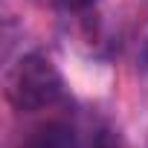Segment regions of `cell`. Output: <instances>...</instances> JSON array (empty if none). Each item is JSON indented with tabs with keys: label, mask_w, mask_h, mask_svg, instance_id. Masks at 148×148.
<instances>
[{
	"label": "cell",
	"mask_w": 148,
	"mask_h": 148,
	"mask_svg": "<svg viewBox=\"0 0 148 148\" xmlns=\"http://www.w3.org/2000/svg\"><path fill=\"white\" fill-rule=\"evenodd\" d=\"M18 148H87V145H84L76 125L52 119V122H44V125L32 128L18 142Z\"/></svg>",
	"instance_id": "2"
},
{
	"label": "cell",
	"mask_w": 148,
	"mask_h": 148,
	"mask_svg": "<svg viewBox=\"0 0 148 148\" xmlns=\"http://www.w3.org/2000/svg\"><path fill=\"white\" fill-rule=\"evenodd\" d=\"M6 96L15 110L38 113L64 99V79L44 55H23L6 76Z\"/></svg>",
	"instance_id": "1"
}]
</instances>
